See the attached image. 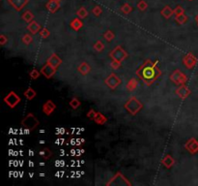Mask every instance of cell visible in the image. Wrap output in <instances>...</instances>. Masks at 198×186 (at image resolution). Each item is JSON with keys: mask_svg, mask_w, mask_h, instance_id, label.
Here are the masks:
<instances>
[{"mask_svg": "<svg viewBox=\"0 0 198 186\" xmlns=\"http://www.w3.org/2000/svg\"><path fill=\"white\" fill-rule=\"evenodd\" d=\"M33 19H34V15H33V13L31 12V11H29V10H27V11H25L24 13H23V15H22V20L24 21H26V22H31L32 21H33Z\"/></svg>", "mask_w": 198, "mask_h": 186, "instance_id": "obj_24", "label": "cell"}, {"mask_svg": "<svg viewBox=\"0 0 198 186\" xmlns=\"http://www.w3.org/2000/svg\"><path fill=\"white\" fill-rule=\"evenodd\" d=\"M175 21L179 23V24H184L185 22H186L187 21V17L183 14V15H180V16H175Z\"/></svg>", "mask_w": 198, "mask_h": 186, "instance_id": "obj_28", "label": "cell"}, {"mask_svg": "<svg viewBox=\"0 0 198 186\" xmlns=\"http://www.w3.org/2000/svg\"><path fill=\"white\" fill-rule=\"evenodd\" d=\"M94 49H95V50H96V51H98V52L103 51V50H104V43H103L101 40H98V41L94 44Z\"/></svg>", "mask_w": 198, "mask_h": 186, "instance_id": "obj_27", "label": "cell"}, {"mask_svg": "<svg viewBox=\"0 0 198 186\" xmlns=\"http://www.w3.org/2000/svg\"><path fill=\"white\" fill-rule=\"evenodd\" d=\"M70 26L71 27V29H74L75 31H78L83 26V22L81 21V19H79L77 17L71 20V21L70 22Z\"/></svg>", "mask_w": 198, "mask_h": 186, "instance_id": "obj_17", "label": "cell"}, {"mask_svg": "<svg viewBox=\"0 0 198 186\" xmlns=\"http://www.w3.org/2000/svg\"><path fill=\"white\" fill-rule=\"evenodd\" d=\"M77 71L81 75L85 76V75H87V74L90 73V71H91V67H90L89 64L86 63V62H81V63H80V65L77 67Z\"/></svg>", "mask_w": 198, "mask_h": 186, "instance_id": "obj_20", "label": "cell"}, {"mask_svg": "<svg viewBox=\"0 0 198 186\" xmlns=\"http://www.w3.org/2000/svg\"><path fill=\"white\" fill-rule=\"evenodd\" d=\"M121 11L126 14V15H129L130 13H131L132 11V7L129 4V3H125L122 7H121Z\"/></svg>", "mask_w": 198, "mask_h": 186, "instance_id": "obj_29", "label": "cell"}, {"mask_svg": "<svg viewBox=\"0 0 198 186\" xmlns=\"http://www.w3.org/2000/svg\"><path fill=\"white\" fill-rule=\"evenodd\" d=\"M138 84H139V83H138V81L136 79H131L126 86H127V89L131 92V91H134L136 89Z\"/></svg>", "mask_w": 198, "mask_h": 186, "instance_id": "obj_22", "label": "cell"}, {"mask_svg": "<svg viewBox=\"0 0 198 186\" xmlns=\"http://www.w3.org/2000/svg\"><path fill=\"white\" fill-rule=\"evenodd\" d=\"M103 13V10H102V8L100 6H95L93 8V10H92V14L95 16V17H99V16H101V14Z\"/></svg>", "mask_w": 198, "mask_h": 186, "instance_id": "obj_37", "label": "cell"}, {"mask_svg": "<svg viewBox=\"0 0 198 186\" xmlns=\"http://www.w3.org/2000/svg\"><path fill=\"white\" fill-rule=\"evenodd\" d=\"M160 14H161V16L164 17V19L168 20V19H170V17L174 15V10L170 6H167L166 5V6L163 7V10H161Z\"/></svg>", "mask_w": 198, "mask_h": 186, "instance_id": "obj_19", "label": "cell"}, {"mask_svg": "<svg viewBox=\"0 0 198 186\" xmlns=\"http://www.w3.org/2000/svg\"><path fill=\"white\" fill-rule=\"evenodd\" d=\"M136 75L142 79L145 84L151 85L152 83H154L161 76L158 61L154 62L151 59H147L143 63V65L136 71Z\"/></svg>", "mask_w": 198, "mask_h": 186, "instance_id": "obj_1", "label": "cell"}, {"mask_svg": "<svg viewBox=\"0 0 198 186\" xmlns=\"http://www.w3.org/2000/svg\"><path fill=\"white\" fill-rule=\"evenodd\" d=\"M131 183L125 178L121 173H117L113 178L110 179V181L107 182L108 186H130Z\"/></svg>", "mask_w": 198, "mask_h": 186, "instance_id": "obj_3", "label": "cell"}, {"mask_svg": "<svg viewBox=\"0 0 198 186\" xmlns=\"http://www.w3.org/2000/svg\"><path fill=\"white\" fill-rule=\"evenodd\" d=\"M114 37H115V35H114V33H113L111 30H107V31H105L104 34V38L107 42L112 41V40L114 39Z\"/></svg>", "mask_w": 198, "mask_h": 186, "instance_id": "obj_30", "label": "cell"}, {"mask_svg": "<svg viewBox=\"0 0 198 186\" xmlns=\"http://www.w3.org/2000/svg\"><path fill=\"white\" fill-rule=\"evenodd\" d=\"M94 121L98 124H100V125H104V124L107 121V117H105L103 113L97 112V116H96Z\"/></svg>", "mask_w": 198, "mask_h": 186, "instance_id": "obj_23", "label": "cell"}, {"mask_svg": "<svg viewBox=\"0 0 198 186\" xmlns=\"http://www.w3.org/2000/svg\"><path fill=\"white\" fill-rule=\"evenodd\" d=\"M56 1H59L60 2V1H62V0H56Z\"/></svg>", "mask_w": 198, "mask_h": 186, "instance_id": "obj_43", "label": "cell"}, {"mask_svg": "<svg viewBox=\"0 0 198 186\" xmlns=\"http://www.w3.org/2000/svg\"><path fill=\"white\" fill-rule=\"evenodd\" d=\"M170 79L177 85H182L185 84L187 81V78L186 75H184L180 70H175L174 72L171 74Z\"/></svg>", "mask_w": 198, "mask_h": 186, "instance_id": "obj_7", "label": "cell"}, {"mask_svg": "<svg viewBox=\"0 0 198 186\" xmlns=\"http://www.w3.org/2000/svg\"><path fill=\"white\" fill-rule=\"evenodd\" d=\"M186 148L190 151L191 153H196L198 151V141L195 139H191L187 141V143L186 144Z\"/></svg>", "mask_w": 198, "mask_h": 186, "instance_id": "obj_14", "label": "cell"}, {"mask_svg": "<svg viewBox=\"0 0 198 186\" xmlns=\"http://www.w3.org/2000/svg\"><path fill=\"white\" fill-rule=\"evenodd\" d=\"M176 93L178 94V96L182 99H186L191 94V90L187 86H186L185 84H182L178 87V89L176 90Z\"/></svg>", "mask_w": 198, "mask_h": 186, "instance_id": "obj_13", "label": "cell"}, {"mask_svg": "<svg viewBox=\"0 0 198 186\" xmlns=\"http://www.w3.org/2000/svg\"><path fill=\"white\" fill-rule=\"evenodd\" d=\"M48 63L49 64V65H51L52 67H54V68H58L59 66H60V64L62 63V59L56 55V54H53V55H51L49 57H48Z\"/></svg>", "mask_w": 198, "mask_h": 186, "instance_id": "obj_15", "label": "cell"}, {"mask_svg": "<svg viewBox=\"0 0 198 186\" xmlns=\"http://www.w3.org/2000/svg\"><path fill=\"white\" fill-rule=\"evenodd\" d=\"M7 42H8V38L5 36V35H4V34H1V35H0V44H1L2 46H4Z\"/></svg>", "mask_w": 198, "mask_h": 186, "instance_id": "obj_41", "label": "cell"}, {"mask_svg": "<svg viewBox=\"0 0 198 186\" xmlns=\"http://www.w3.org/2000/svg\"><path fill=\"white\" fill-rule=\"evenodd\" d=\"M21 125L28 130H34L39 125V120L35 117L33 113H28L27 116L22 119Z\"/></svg>", "mask_w": 198, "mask_h": 186, "instance_id": "obj_4", "label": "cell"}, {"mask_svg": "<svg viewBox=\"0 0 198 186\" xmlns=\"http://www.w3.org/2000/svg\"><path fill=\"white\" fill-rule=\"evenodd\" d=\"M129 56L128 52L126 51L121 46H117L116 48H114L111 51H110V57L113 60L116 61H120L122 62L123 60H125Z\"/></svg>", "mask_w": 198, "mask_h": 186, "instance_id": "obj_5", "label": "cell"}, {"mask_svg": "<svg viewBox=\"0 0 198 186\" xmlns=\"http://www.w3.org/2000/svg\"><path fill=\"white\" fill-rule=\"evenodd\" d=\"M196 21H197V23H198V16L196 17Z\"/></svg>", "mask_w": 198, "mask_h": 186, "instance_id": "obj_42", "label": "cell"}, {"mask_svg": "<svg viewBox=\"0 0 198 186\" xmlns=\"http://www.w3.org/2000/svg\"><path fill=\"white\" fill-rule=\"evenodd\" d=\"M4 102L9 106L10 108H15L16 106H17L21 102V97L17 95L16 92L11 91L9 92L5 97H4Z\"/></svg>", "mask_w": 198, "mask_h": 186, "instance_id": "obj_6", "label": "cell"}, {"mask_svg": "<svg viewBox=\"0 0 198 186\" xmlns=\"http://www.w3.org/2000/svg\"><path fill=\"white\" fill-rule=\"evenodd\" d=\"M125 109L127 110L131 114L136 116L143 109V104L136 98V97H131L124 105Z\"/></svg>", "mask_w": 198, "mask_h": 186, "instance_id": "obj_2", "label": "cell"}, {"mask_svg": "<svg viewBox=\"0 0 198 186\" xmlns=\"http://www.w3.org/2000/svg\"><path fill=\"white\" fill-rule=\"evenodd\" d=\"M42 73H41V71H39V70H37V69H33L31 72H30V77H31V79H39V77H40V75H41Z\"/></svg>", "mask_w": 198, "mask_h": 186, "instance_id": "obj_34", "label": "cell"}, {"mask_svg": "<svg viewBox=\"0 0 198 186\" xmlns=\"http://www.w3.org/2000/svg\"><path fill=\"white\" fill-rule=\"evenodd\" d=\"M137 8L140 11H145L148 8V4H147L146 1H144V0H140V1L137 3Z\"/></svg>", "mask_w": 198, "mask_h": 186, "instance_id": "obj_35", "label": "cell"}, {"mask_svg": "<svg viewBox=\"0 0 198 186\" xmlns=\"http://www.w3.org/2000/svg\"><path fill=\"white\" fill-rule=\"evenodd\" d=\"M41 73L46 77L47 79H51L53 76L56 73V68L52 67L51 65H49L48 63H47L46 65H44L42 67V69L40 70Z\"/></svg>", "mask_w": 198, "mask_h": 186, "instance_id": "obj_9", "label": "cell"}, {"mask_svg": "<svg viewBox=\"0 0 198 186\" xmlns=\"http://www.w3.org/2000/svg\"><path fill=\"white\" fill-rule=\"evenodd\" d=\"M111 67L113 68V69H118V68H120L121 67V62L120 61H116V60H113L112 62H111Z\"/></svg>", "mask_w": 198, "mask_h": 186, "instance_id": "obj_40", "label": "cell"}, {"mask_svg": "<svg viewBox=\"0 0 198 186\" xmlns=\"http://www.w3.org/2000/svg\"><path fill=\"white\" fill-rule=\"evenodd\" d=\"M40 155L42 157H44V159H48L51 156V151L48 148H44L43 150H41V151H40Z\"/></svg>", "mask_w": 198, "mask_h": 186, "instance_id": "obj_33", "label": "cell"}, {"mask_svg": "<svg viewBox=\"0 0 198 186\" xmlns=\"http://www.w3.org/2000/svg\"><path fill=\"white\" fill-rule=\"evenodd\" d=\"M161 164L165 168H167V169H170V168L173 167V165L175 164V160L171 155H166L163 160H161Z\"/></svg>", "mask_w": 198, "mask_h": 186, "instance_id": "obj_21", "label": "cell"}, {"mask_svg": "<svg viewBox=\"0 0 198 186\" xmlns=\"http://www.w3.org/2000/svg\"><path fill=\"white\" fill-rule=\"evenodd\" d=\"M40 35H41V37L42 38H44V39H47V38H48L49 37V35H50V32H49V30L48 29V28H42L41 29V31H40Z\"/></svg>", "mask_w": 198, "mask_h": 186, "instance_id": "obj_36", "label": "cell"}, {"mask_svg": "<svg viewBox=\"0 0 198 186\" xmlns=\"http://www.w3.org/2000/svg\"><path fill=\"white\" fill-rule=\"evenodd\" d=\"M184 9H183V7L182 6H177L175 9H174V15L175 16H180V15H183L184 14Z\"/></svg>", "mask_w": 198, "mask_h": 186, "instance_id": "obj_39", "label": "cell"}, {"mask_svg": "<svg viewBox=\"0 0 198 186\" xmlns=\"http://www.w3.org/2000/svg\"><path fill=\"white\" fill-rule=\"evenodd\" d=\"M76 16L79 17V19H85V17L88 16V11L86 10V8L85 7H80L77 12H76Z\"/></svg>", "mask_w": 198, "mask_h": 186, "instance_id": "obj_26", "label": "cell"}, {"mask_svg": "<svg viewBox=\"0 0 198 186\" xmlns=\"http://www.w3.org/2000/svg\"><path fill=\"white\" fill-rule=\"evenodd\" d=\"M41 25L37 22V21H32L31 22H29L28 23V25H27V30L29 31V32H31L32 34H37L38 32H40L41 31Z\"/></svg>", "mask_w": 198, "mask_h": 186, "instance_id": "obj_18", "label": "cell"}, {"mask_svg": "<svg viewBox=\"0 0 198 186\" xmlns=\"http://www.w3.org/2000/svg\"><path fill=\"white\" fill-rule=\"evenodd\" d=\"M80 105H81V103H80V101L77 98H73V99L70 101L71 108H73L74 110H76Z\"/></svg>", "mask_w": 198, "mask_h": 186, "instance_id": "obj_31", "label": "cell"}, {"mask_svg": "<svg viewBox=\"0 0 198 186\" xmlns=\"http://www.w3.org/2000/svg\"><path fill=\"white\" fill-rule=\"evenodd\" d=\"M55 109H56V105L51 100H48L43 105V112L46 113L47 116H50V114L54 112Z\"/></svg>", "mask_w": 198, "mask_h": 186, "instance_id": "obj_12", "label": "cell"}, {"mask_svg": "<svg viewBox=\"0 0 198 186\" xmlns=\"http://www.w3.org/2000/svg\"><path fill=\"white\" fill-rule=\"evenodd\" d=\"M188 1H192V0H188Z\"/></svg>", "mask_w": 198, "mask_h": 186, "instance_id": "obj_44", "label": "cell"}, {"mask_svg": "<svg viewBox=\"0 0 198 186\" xmlns=\"http://www.w3.org/2000/svg\"><path fill=\"white\" fill-rule=\"evenodd\" d=\"M29 0H8L9 4H10L16 11L20 12L22 9L27 5Z\"/></svg>", "mask_w": 198, "mask_h": 186, "instance_id": "obj_10", "label": "cell"}, {"mask_svg": "<svg viewBox=\"0 0 198 186\" xmlns=\"http://www.w3.org/2000/svg\"><path fill=\"white\" fill-rule=\"evenodd\" d=\"M46 7L50 13H55L60 8V2L56 1V0H49V1L47 3Z\"/></svg>", "mask_w": 198, "mask_h": 186, "instance_id": "obj_16", "label": "cell"}, {"mask_svg": "<svg viewBox=\"0 0 198 186\" xmlns=\"http://www.w3.org/2000/svg\"><path fill=\"white\" fill-rule=\"evenodd\" d=\"M184 65L187 68V69H192L195 64H196V57L192 55V54H187L185 57H184Z\"/></svg>", "mask_w": 198, "mask_h": 186, "instance_id": "obj_11", "label": "cell"}, {"mask_svg": "<svg viewBox=\"0 0 198 186\" xmlns=\"http://www.w3.org/2000/svg\"><path fill=\"white\" fill-rule=\"evenodd\" d=\"M104 83L106 84L107 87H109L110 89H115L117 86L120 85L121 79H120V78L117 76L116 74L112 73V74H110L108 77H107L104 79Z\"/></svg>", "mask_w": 198, "mask_h": 186, "instance_id": "obj_8", "label": "cell"}, {"mask_svg": "<svg viewBox=\"0 0 198 186\" xmlns=\"http://www.w3.org/2000/svg\"><path fill=\"white\" fill-rule=\"evenodd\" d=\"M22 42L25 44V45H30V44L33 42V38H32V36L30 34H25V35H23V37H22Z\"/></svg>", "mask_w": 198, "mask_h": 186, "instance_id": "obj_32", "label": "cell"}, {"mask_svg": "<svg viewBox=\"0 0 198 186\" xmlns=\"http://www.w3.org/2000/svg\"><path fill=\"white\" fill-rule=\"evenodd\" d=\"M96 116H97V112L95 111V110H90L88 112H87V117L89 118V119H91V120H94L95 119V117H96Z\"/></svg>", "mask_w": 198, "mask_h": 186, "instance_id": "obj_38", "label": "cell"}, {"mask_svg": "<svg viewBox=\"0 0 198 186\" xmlns=\"http://www.w3.org/2000/svg\"><path fill=\"white\" fill-rule=\"evenodd\" d=\"M23 94H24V96H25L28 100H32V99H34L35 97H36V91L33 89V88H31V87L27 88V89H26V90L24 91Z\"/></svg>", "mask_w": 198, "mask_h": 186, "instance_id": "obj_25", "label": "cell"}]
</instances>
